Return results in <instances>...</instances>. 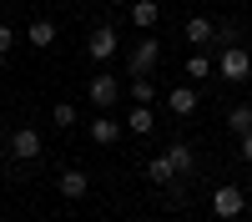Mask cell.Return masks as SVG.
I'll use <instances>...</instances> for the list:
<instances>
[{
    "label": "cell",
    "mask_w": 252,
    "mask_h": 222,
    "mask_svg": "<svg viewBox=\"0 0 252 222\" xmlns=\"http://www.w3.org/2000/svg\"><path fill=\"white\" fill-rule=\"evenodd\" d=\"M217 76L227 86H247L252 81V51L247 46H222L217 51Z\"/></svg>",
    "instance_id": "6da1fadb"
},
{
    "label": "cell",
    "mask_w": 252,
    "mask_h": 222,
    "mask_svg": "<svg viewBox=\"0 0 252 222\" xmlns=\"http://www.w3.org/2000/svg\"><path fill=\"white\" fill-rule=\"evenodd\" d=\"M5 152H10V161H40L46 141H40V131H35V127H15V131L5 136Z\"/></svg>",
    "instance_id": "7a4b0ae2"
},
{
    "label": "cell",
    "mask_w": 252,
    "mask_h": 222,
    "mask_svg": "<svg viewBox=\"0 0 252 222\" xmlns=\"http://www.w3.org/2000/svg\"><path fill=\"white\" fill-rule=\"evenodd\" d=\"M247 212V187H232V182H222V187H212V217L232 222Z\"/></svg>",
    "instance_id": "3957f363"
},
{
    "label": "cell",
    "mask_w": 252,
    "mask_h": 222,
    "mask_svg": "<svg viewBox=\"0 0 252 222\" xmlns=\"http://www.w3.org/2000/svg\"><path fill=\"white\" fill-rule=\"evenodd\" d=\"M157 61H161V40L146 35V40H136V46L126 51V71H131V76H152Z\"/></svg>",
    "instance_id": "277c9868"
},
{
    "label": "cell",
    "mask_w": 252,
    "mask_h": 222,
    "mask_svg": "<svg viewBox=\"0 0 252 222\" xmlns=\"http://www.w3.org/2000/svg\"><path fill=\"white\" fill-rule=\"evenodd\" d=\"M86 56H91V61H111V56H116V26H106V20H101V26H91V35H86Z\"/></svg>",
    "instance_id": "5b68a950"
},
{
    "label": "cell",
    "mask_w": 252,
    "mask_h": 222,
    "mask_svg": "<svg viewBox=\"0 0 252 222\" xmlns=\"http://www.w3.org/2000/svg\"><path fill=\"white\" fill-rule=\"evenodd\" d=\"M86 91H91V106H101V111H111L116 101H121V81L101 71V76H91V86H86Z\"/></svg>",
    "instance_id": "8992f818"
},
{
    "label": "cell",
    "mask_w": 252,
    "mask_h": 222,
    "mask_svg": "<svg viewBox=\"0 0 252 222\" xmlns=\"http://www.w3.org/2000/svg\"><path fill=\"white\" fill-rule=\"evenodd\" d=\"M56 187H61V197L81 202V197H91V172H81V167H66V172L56 177Z\"/></svg>",
    "instance_id": "52a82bcc"
},
{
    "label": "cell",
    "mask_w": 252,
    "mask_h": 222,
    "mask_svg": "<svg viewBox=\"0 0 252 222\" xmlns=\"http://www.w3.org/2000/svg\"><path fill=\"white\" fill-rule=\"evenodd\" d=\"M182 35H187V46H197V51H202V46H217V20H212V15H192Z\"/></svg>",
    "instance_id": "ba28073f"
},
{
    "label": "cell",
    "mask_w": 252,
    "mask_h": 222,
    "mask_svg": "<svg viewBox=\"0 0 252 222\" xmlns=\"http://www.w3.org/2000/svg\"><path fill=\"white\" fill-rule=\"evenodd\" d=\"M121 121L116 116H106V111H101V116H91V141H96V147H116V141H121Z\"/></svg>",
    "instance_id": "9c48e42d"
},
{
    "label": "cell",
    "mask_w": 252,
    "mask_h": 222,
    "mask_svg": "<svg viewBox=\"0 0 252 222\" xmlns=\"http://www.w3.org/2000/svg\"><path fill=\"white\" fill-rule=\"evenodd\" d=\"M166 106H172V116H197L202 96H197L192 86H172V91H166Z\"/></svg>",
    "instance_id": "30bf717a"
},
{
    "label": "cell",
    "mask_w": 252,
    "mask_h": 222,
    "mask_svg": "<svg viewBox=\"0 0 252 222\" xmlns=\"http://www.w3.org/2000/svg\"><path fill=\"white\" fill-rule=\"evenodd\" d=\"M161 157L172 161V172H177V177H192V167H197V152L187 147V141H172V147H166Z\"/></svg>",
    "instance_id": "8fae6325"
},
{
    "label": "cell",
    "mask_w": 252,
    "mask_h": 222,
    "mask_svg": "<svg viewBox=\"0 0 252 222\" xmlns=\"http://www.w3.org/2000/svg\"><path fill=\"white\" fill-rule=\"evenodd\" d=\"M146 182H152V187H177V172H172V161H166V157H152V161H146Z\"/></svg>",
    "instance_id": "7c38bea8"
},
{
    "label": "cell",
    "mask_w": 252,
    "mask_h": 222,
    "mask_svg": "<svg viewBox=\"0 0 252 222\" xmlns=\"http://www.w3.org/2000/svg\"><path fill=\"white\" fill-rule=\"evenodd\" d=\"M26 40H31L35 51H46V46H56V20H46V15H40V20H31V31H26Z\"/></svg>",
    "instance_id": "4fadbf2b"
},
{
    "label": "cell",
    "mask_w": 252,
    "mask_h": 222,
    "mask_svg": "<svg viewBox=\"0 0 252 222\" xmlns=\"http://www.w3.org/2000/svg\"><path fill=\"white\" fill-rule=\"evenodd\" d=\"M157 20H161V5H157V0H131V26L152 31Z\"/></svg>",
    "instance_id": "5bb4252c"
},
{
    "label": "cell",
    "mask_w": 252,
    "mask_h": 222,
    "mask_svg": "<svg viewBox=\"0 0 252 222\" xmlns=\"http://www.w3.org/2000/svg\"><path fill=\"white\" fill-rule=\"evenodd\" d=\"M152 127H157L152 106H136V101H131V111H126V131H131V136H146Z\"/></svg>",
    "instance_id": "9a60e30c"
},
{
    "label": "cell",
    "mask_w": 252,
    "mask_h": 222,
    "mask_svg": "<svg viewBox=\"0 0 252 222\" xmlns=\"http://www.w3.org/2000/svg\"><path fill=\"white\" fill-rule=\"evenodd\" d=\"M126 96H131L136 106H152V101H157V86H152V76H131V91H126Z\"/></svg>",
    "instance_id": "2e32d148"
},
{
    "label": "cell",
    "mask_w": 252,
    "mask_h": 222,
    "mask_svg": "<svg viewBox=\"0 0 252 222\" xmlns=\"http://www.w3.org/2000/svg\"><path fill=\"white\" fill-rule=\"evenodd\" d=\"M227 127H232L237 136H247V131H252V106H247V101H237V106L227 111Z\"/></svg>",
    "instance_id": "e0dca14e"
},
{
    "label": "cell",
    "mask_w": 252,
    "mask_h": 222,
    "mask_svg": "<svg viewBox=\"0 0 252 222\" xmlns=\"http://www.w3.org/2000/svg\"><path fill=\"white\" fill-rule=\"evenodd\" d=\"M187 76H192V81H207V76H212V56H207V51H192V56H187Z\"/></svg>",
    "instance_id": "ac0fdd59"
},
{
    "label": "cell",
    "mask_w": 252,
    "mask_h": 222,
    "mask_svg": "<svg viewBox=\"0 0 252 222\" xmlns=\"http://www.w3.org/2000/svg\"><path fill=\"white\" fill-rule=\"evenodd\" d=\"M51 121H56V127H76V106H71V101H56V106H51Z\"/></svg>",
    "instance_id": "d6986e66"
},
{
    "label": "cell",
    "mask_w": 252,
    "mask_h": 222,
    "mask_svg": "<svg viewBox=\"0 0 252 222\" xmlns=\"http://www.w3.org/2000/svg\"><path fill=\"white\" fill-rule=\"evenodd\" d=\"M237 152H242V161L252 167V131H247V136H237Z\"/></svg>",
    "instance_id": "ffe728a7"
},
{
    "label": "cell",
    "mask_w": 252,
    "mask_h": 222,
    "mask_svg": "<svg viewBox=\"0 0 252 222\" xmlns=\"http://www.w3.org/2000/svg\"><path fill=\"white\" fill-rule=\"evenodd\" d=\"M10 46H15V31H10V26H0V51H10Z\"/></svg>",
    "instance_id": "44dd1931"
},
{
    "label": "cell",
    "mask_w": 252,
    "mask_h": 222,
    "mask_svg": "<svg viewBox=\"0 0 252 222\" xmlns=\"http://www.w3.org/2000/svg\"><path fill=\"white\" fill-rule=\"evenodd\" d=\"M5 157H10V152H5V131H0V172H5Z\"/></svg>",
    "instance_id": "7402d4cb"
},
{
    "label": "cell",
    "mask_w": 252,
    "mask_h": 222,
    "mask_svg": "<svg viewBox=\"0 0 252 222\" xmlns=\"http://www.w3.org/2000/svg\"><path fill=\"white\" fill-rule=\"evenodd\" d=\"M247 197H252V172H247Z\"/></svg>",
    "instance_id": "603a6c76"
},
{
    "label": "cell",
    "mask_w": 252,
    "mask_h": 222,
    "mask_svg": "<svg viewBox=\"0 0 252 222\" xmlns=\"http://www.w3.org/2000/svg\"><path fill=\"white\" fill-rule=\"evenodd\" d=\"M0 71H5V51H0Z\"/></svg>",
    "instance_id": "cb8c5ba5"
},
{
    "label": "cell",
    "mask_w": 252,
    "mask_h": 222,
    "mask_svg": "<svg viewBox=\"0 0 252 222\" xmlns=\"http://www.w3.org/2000/svg\"><path fill=\"white\" fill-rule=\"evenodd\" d=\"M111 5H126V0H111Z\"/></svg>",
    "instance_id": "d4e9b609"
}]
</instances>
